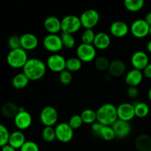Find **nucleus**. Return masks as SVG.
Wrapping results in <instances>:
<instances>
[{
    "label": "nucleus",
    "instance_id": "33",
    "mask_svg": "<svg viewBox=\"0 0 151 151\" xmlns=\"http://www.w3.org/2000/svg\"><path fill=\"white\" fill-rule=\"evenodd\" d=\"M110 61L105 56H100L94 60V66L99 71H106L109 69Z\"/></svg>",
    "mask_w": 151,
    "mask_h": 151
},
{
    "label": "nucleus",
    "instance_id": "19",
    "mask_svg": "<svg viewBox=\"0 0 151 151\" xmlns=\"http://www.w3.org/2000/svg\"><path fill=\"white\" fill-rule=\"evenodd\" d=\"M44 27L49 34H58L61 31V20L56 16H48L44 20Z\"/></svg>",
    "mask_w": 151,
    "mask_h": 151
},
{
    "label": "nucleus",
    "instance_id": "34",
    "mask_svg": "<svg viewBox=\"0 0 151 151\" xmlns=\"http://www.w3.org/2000/svg\"><path fill=\"white\" fill-rule=\"evenodd\" d=\"M96 33L92 29H86L81 34V41L83 44H93Z\"/></svg>",
    "mask_w": 151,
    "mask_h": 151
},
{
    "label": "nucleus",
    "instance_id": "5",
    "mask_svg": "<svg viewBox=\"0 0 151 151\" xmlns=\"http://www.w3.org/2000/svg\"><path fill=\"white\" fill-rule=\"evenodd\" d=\"M77 57L82 62L89 63L96 59L97 50L93 44H86L81 43L77 47Z\"/></svg>",
    "mask_w": 151,
    "mask_h": 151
},
{
    "label": "nucleus",
    "instance_id": "35",
    "mask_svg": "<svg viewBox=\"0 0 151 151\" xmlns=\"http://www.w3.org/2000/svg\"><path fill=\"white\" fill-rule=\"evenodd\" d=\"M10 132L7 127L2 124H0V147L8 144Z\"/></svg>",
    "mask_w": 151,
    "mask_h": 151
},
{
    "label": "nucleus",
    "instance_id": "29",
    "mask_svg": "<svg viewBox=\"0 0 151 151\" xmlns=\"http://www.w3.org/2000/svg\"><path fill=\"white\" fill-rule=\"evenodd\" d=\"M125 8L131 12H137L143 8L145 1L143 0H125L124 1Z\"/></svg>",
    "mask_w": 151,
    "mask_h": 151
},
{
    "label": "nucleus",
    "instance_id": "4",
    "mask_svg": "<svg viewBox=\"0 0 151 151\" xmlns=\"http://www.w3.org/2000/svg\"><path fill=\"white\" fill-rule=\"evenodd\" d=\"M81 27L82 24L80 17L75 15H67L61 19L62 32L73 35L81 29Z\"/></svg>",
    "mask_w": 151,
    "mask_h": 151
},
{
    "label": "nucleus",
    "instance_id": "10",
    "mask_svg": "<svg viewBox=\"0 0 151 151\" xmlns=\"http://www.w3.org/2000/svg\"><path fill=\"white\" fill-rule=\"evenodd\" d=\"M66 60L63 55L55 53L49 56L46 65L52 72L60 73L66 69Z\"/></svg>",
    "mask_w": 151,
    "mask_h": 151
},
{
    "label": "nucleus",
    "instance_id": "44",
    "mask_svg": "<svg viewBox=\"0 0 151 151\" xmlns=\"http://www.w3.org/2000/svg\"><path fill=\"white\" fill-rule=\"evenodd\" d=\"M144 19L150 27L151 26V12H149L148 13H147V15H146Z\"/></svg>",
    "mask_w": 151,
    "mask_h": 151
},
{
    "label": "nucleus",
    "instance_id": "20",
    "mask_svg": "<svg viewBox=\"0 0 151 151\" xmlns=\"http://www.w3.org/2000/svg\"><path fill=\"white\" fill-rule=\"evenodd\" d=\"M127 66L125 62L119 59H115L110 62L108 71L111 76L121 77L126 72Z\"/></svg>",
    "mask_w": 151,
    "mask_h": 151
},
{
    "label": "nucleus",
    "instance_id": "6",
    "mask_svg": "<svg viewBox=\"0 0 151 151\" xmlns=\"http://www.w3.org/2000/svg\"><path fill=\"white\" fill-rule=\"evenodd\" d=\"M58 113L52 106H45L40 113V120L45 127H53L58 122Z\"/></svg>",
    "mask_w": 151,
    "mask_h": 151
},
{
    "label": "nucleus",
    "instance_id": "24",
    "mask_svg": "<svg viewBox=\"0 0 151 151\" xmlns=\"http://www.w3.org/2000/svg\"><path fill=\"white\" fill-rule=\"evenodd\" d=\"M19 106L14 103L8 102L6 103L1 106V114L3 116L7 119H14L15 116L19 113Z\"/></svg>",
    "mask_w": 151,
    "mask_h": 151
},
{
    "label": "nucleus",
    "instance_id": "17",
    "mask_svg": "<svg viewBox=\"0 0 151 151\" xmlns=\"http://www.w3.org/2000/svg\"><path fill=\"white\" fill-rule=\"evenodd\" d=\"M21 48L25 51H31L37 48L38 45V39L32 33H24L20 36Z\"/></svg>",
    "mask_w": 151,
    "mask_h": 151
},
{
    "label": "nucleus",
    "instance_id": "46",
    "mask_svg": "<svg viewBox=\"0 0 151 151\" xmlns=\"http://www.w3.org/2000/svg\"><path fill=\"white\" fill-rule=\"evenodd\" d=\"M147 97H148V99L151 102V88L149 89L148 91V93H147Z\"/></svg>",
    "mask_w": 151,
    "mask_h": 151
},
{
    "label": "nucleus",
    "instance_id": "23",
    "mask_svg": "<svg viewBox=\"0 0 151 151\" xmlns=\"http://www.w3.org/2000/svg\"><path fill=\"white\" fill-rule=\"evenodd\" d=\"M26 142V138L24 134L21 131H16L12 132L9 137L8 144L15 149H19Z\"/></svg>",
    "mask_w": 151,
    "mask_h": 151
},
{
    "label": "nucleus",
    "instance_id": "38",
    "mask_svg": "<svg viewBox=\"0 0 151 151\" xmlns=\"http://www.w3.org/2000/svg\"><path fill=\"white\" fill-rule=\"evenodd\" d=\"M59 81L63 85H69L72 81V75L70 72L65 69L59 73Z\"/></svg>",
    "mask_w": 151,
    "mask_h": 151
},
{
    "label": "nucleus",
    "instance_id": "32",
    "mask_svg": "<svg viewBox=\"0 0 151 151\" xmlns=\"http://www.w3.org/2000/svg\"><path fill=\"white\" fill-rule=\"evenodd\" d=\"M42 138L47 142H52L56 139L55 130L53 127H44L42 131Z\"/></svg>",
    "mask_w": 151,
    "mask_h": 151
},
{
    "label": "nucleus",
    "instance_id": "3",
    "mask_svg": "<svg viewBox=\"0 0 151 151\" xmlns=\"http://www.w3.org/2000/svg\"><path fill=\"white\" fill-rule=\"evenodd\" d=\"M28 59L27 53L22 48L10 50L7 55V63L14 69L23 68Z\"/></svg>",
    "mask_w": 151,
    "mask_h": 151
},
{
    "label": "nucleus",
    "instance_id": "9",
    "mask_svg": "<svg viewBox=\"0 0 151 151\" xmlns=\"http://www.w3.org/2000/svg\"><path fill=\"white\" fill-rule=\"evenodd\" d=\"M56 134V139L62 143H68L74 137V130L68 122H60L55 128Z\"/></svg>",
    "mask_w": 151,
    "mask_h": 151
},
{
    "label": "nucleus",
    "instance_id": "37",
    "mask_svg": "<svg viewBox=\"0 0 151 151\" xmlns=\"http://www.w3.org/2000/svg\"><path fill=\"white\" fill-rule=\"evenodd\" d=\"M7 45H8V47L10 48V50L21 48L20 37L17 36L16 35L10 36L8 40H7Z\"/></svg>",
    "mask_w": 151,
    "mask_h": 151
},
{
    "label": "nucleus",
    "instance_id": "11",
    "mask_svg": "<svg viewBox=\"0 0 151 151\" xmlns=\"http://www.w3.org/2000/svg\"><path fill=\"white\" fill-rule=\"evenodd\" d=\"M130 31L135 38H144L149 35L150 25L145 21V19H137L131 24Z\"/></svg>",
    "mask_w": 151,
    "mask_h": 151
},
{
    "label": "nucleus",
    "instance_id": "47",
    "mask_svg": "<svg viewBox=\"0 0 151 151\" xmlns=\"http://www.w3.org/2000/svg\"><path fill=\"white\" fill-rule=\"evenodd\" d=\"M149 35L151 36V26L150 27V32H149Z\"/></svg>",
    "mask_w": 151,
    "mask_h": 151
},
{
    "label": "nucleus",
    "instance_id": "8",
    "mask_svg": "<svg viewBox=\"0 0 151 151\" xmlns=\"http://www.w3.org/2000/svg\"><path fill=\"white\" fill-rule=\"evenodd\" d=\"M43 46L45 50L54 54L63 48L61 38L58 34H48L46 35L43 40Z\"/></svg>",
    "mask_w": 151,
    "mask_h": 151
},
{
    "label": "nucleus",
    "instance_id": "26",
    "mask_svg": "<svg viewBox=\"0 0 151 151\" xmlns=\"http://www.w3.org/2000/svg\"><path fill=\"white\" fill-rule=\"evenodd\" d=\"M82 63L83 62L78 57L69 58L66 60V69L71 73L78 72L82 68Z\"/></svg>",
    "mask_w": 151,
    "mask_h": 151
},
{
    "label": "nucleus",
    "instance_id": "39",
    "mask_svg": "<svg viewBox=\"0 0 151 151\" xmlns=\"http://www.w3.org/2000/svg\"><path fill=\"white\" fill-rule=\"evenodd\" d=\"M20 151H39V147L33 141H26L20 148Z\"/></svg>",
    "mask_w": 151,
    "mask_h": 151
},
{
    "label": "nucleus",
    "instance_id": "42",
    "mask_svg": "<svg viewBox=\"0 0 151 151\" xmlns=\"http://www.w3.org/2000/svg\"><path fill=\"white\" fill-rule=\"evenodd\" d=\"M143 74H144V75L146 78L151 79V63H149V64L146 66L145 69L143 70Z\"/></svg>",
    "mask_w": 151,
    "mask_h": 151
},
{
    "label": "nucleus",
    "instance_id": "30",
    "mask_svg": "<svg viewBox=\"0 0 151 151\" xmlns=\"http://www.w3.org/2000/svg\"><path fill=\"white\" fill-rule=\"evenodd\" d=\"M62 43L64 48L68 49V50H72L75 47L76 44V41L72 34L66 33V32H62L60 35Z\"/></svg>",
    "mask_w": 151,
    "mask_h": 151
},
{
    "label": "nucleus",
    "instance_id": "45",
    "mask_svg": "<svg viewBox=\"0 0 151 151\" xmlns=\"http://www.w3.org/2000/svg\"><path fill=\"white\" fill-rule=\"evenodd\" d=\"M146 49H147V51L151 54V40L147 42V45H146Z\"/></svg>",
    "mask_w": 151,
    "mask_h": 151
},
{
    "label": "nucleus",
    "instance_id": "21",
    "mask_svg": "<svg viewBox=\"0 0 151 151\" xmlns=\"http://www.w3.org/2000/svg\"><path fill=\"white\" fill-rule=\"evenodd\" d=\"M111 43V39L110 35L106 32H100L96 34L93 45L96 50L97 49L100 50H104L110 46Z\"/></svg>",
    "mask_w": 151,
    "mask_h": 151
},
{
    "label": "nucleus",
    "instance_id": "18",
    "mask_svg": "<svg viewBox=\"0 0 151 151\" xmlns=\"http://www.w3.org/2000/svg\"><path fill=\"white\" fill-rule=\"evenodd\" d=\"M144 74L142 71L133 69L127 72L125 75V83L129 87H137L142 81Z\"/></svg>",
    "mask_w": 151,
    "mask_h": 151
},
{
    "label": "nucleus",
    "instance_id": "25",
    "mask_svg": "<svg viewBox=\"0 0 151 151\" xmlns=\"http://www.w3.org/2000/svg\"><path fill=\"white\" fill-rule=\"evenodd\" d=\"M29 81V80L28 79L27 77L23 72H21L13 77V80H12V85L16 89H23L25 87L27 86Z\"/></svg>",
    "mask_w": 151,
    "mask_h": 151
},
{
    "label": "nucleus",
    "instance_id": "31",
    "mask_svg": "<svg viewBox=\"0 0 151 151\" xmlns=\"http://www.w3.org/2000/svg\"><path fill=\"white\" fill-rule=\"evenodd\" d=\"M98 137L102 138L106 141H111L116 137L114 130L111 126H105L103 125L99 134Z\"/></svg>",
    "mask_w": 151,
    "mask_h": 151
},
{
    "label": "nucleus",
    "instance_id": "13",
    "mask_svg": "<svg viewBox=\"0 0 151 151\" xmlns=\"http://www.w3.org/2000/svg\"><path fill=\"white\" fill-rule=\"evenodd\" d=\"M116 137L119 139H125L131 134V125L129 122L117 119L113 125H111Z\"/></svg>",
    "mask_w": 151,
    "mask_h": 151
},
{
    "label": "nucleus",
    "instance_id": "1",
    "mask_svg": "<svg viewBox=\"0 0 151 151\" xmlns=\"http://www.w3.org/2000/svg\"><path fill=\"white\" fill-rule=\"evenodd\" d=\"M22 69V72L29 81H38L45 75L47 72V65L41 59L32 58L28 59Z\"/></svg>",
    "mask_w": 151,
    "mask_h": 151
},
{
    "label": "nucleus",
    "instance_id": "2",
    "mask_svg": "<svg viewBox=\"0 0 151 151\" xmlns=\"http://www.w3.org/2000/svg\"><path fill=\"white\" fill-rule=\"evenodd\" d=\"M97 121L105 126H111L118 119L117 109L111 103H105L96 111Z\"/></svg>",
    "mask_w": 151,
    "mask_h": 151
},
{
    "label": "nucleus",
    "instance_id": "41",
    "mask_svg": "<svg viewBox=\"0 0 151 151\" xmlns=\"http://www.w3.org/2000/svg\"><path fill=\"white\" fill-rule=\"evenodd\" d=\"M103 126V125H102V124H100V122H98L97 121V122H94V123H93L92 125H91V131H92V132L94 133L96 136H99V134H100Z\"/></svg>",
    "mask_w": 151,
    "mask_h": 151
},
{
    "label": "nucleus",
    "instance_id": "28",
    "mask_svg": "<svg viewBox=\"0 0 151 151\" xmlns=\"http://www.w3.org/2000/svg\"><path fill=\"white\" fill-rule=\"evenodd\" d=\"M81 116L83 123L91 124L97 122V112L92 109H87L83 111L81 114Z\"/></svg>",
    "mask_w": 151,
    "mask_h": 151
},
{
    "label": "nucleus",
    "instance_id": "22",
    "mask_svg": "<svg viewBox=\"0 0 151 151\" xmlns=\"http://www.w3.org/2000/svg\"><path fill=\"white\" fill-rule=\"evenodd\" d=\"M134 145L137 151H151V137L148 134H140L136 138Z\"/></svg>",
    "mask_w": 151,
    "mask_h": 151
},
{
    "label": "nucleus",
    "instance_id": "27",
    "mask_svg": "<svg viewBox=\"0 0 151 151\" xmlns=\"http://www.w3.org/2000/svg\"><path fill=\"white\" fill-rule=\"evenodd\" d=\"M135 116L139 118H145L150 113V108L147 103L139 102L134 105Z\"/></svg>",
    "mask_w": 151,
    "mask_h": 151
},
{
    "label": "nucleus",
    "instance_id": "15",
    "mask_svg": "<svg viewBox=\"0 0 151 151\" xmlns=\"http://www.w3.org/2000/svg\"><path fill=\"white\" fill-rule=\"evenodd\" d=\"M32 119L30 114L26 110L19 111L14 118V124L19 131H24L30 127Z\"/></svg>",
    "mask_w": 151,
    "mask_h": 151
},
{
    "label": "nucleus",
    "instance_id": "16",
    "mask_svg": "<svg viewBox=\"0 0 151 151\" xmlns=\"http://www.w3.org/2000/svg\"><path fill=\"white\" fill-rule=\"evenodd\" d=\"M110 32L111 35L115 38H123L130 30V27L126 22L123 21H116L114 22L110 26Z\"/></svg>",
    "mask_w": 151,
    "mask_h": 151
},
{
    "label": "nucleus",
    "instance_id": "7",
    "mask_svg": "<svg viewBox=\"0 0 151 151\" xmlns=\"http://www.w3.org/2000/svg\"><path fill=\"white\" fill-rule=\"evenodd\" d=\"M81 24L85 29H93L100 22V14L94 9H88L83 12L80 16Z\"/></svg>",
    "mask_w": 151,
    "mask_h": 151
},
{
    "label": "nucleus",
    "instance_id": "14",
    "mask_svg": "<svg viewBox=\"0 0 151 151\" xmlns=\"http://www.w3.org/2000/svg\"><path fill=\"white\" fill-rule=\"evenodd\" d=\"M131 65L134 69L142 71L150 63L147 53L143 51H137L132 55L131 59Z\"/></svg>",
    "mask_w": 151,
    "mask_h": 151
},
{
    "label": "nucleus",
    "instance_id": "36",
    "mask_svg": "<svg viewBox=\"0 0 151 151\" xmlns=\"http://www.w3.org/2000/svg\"><path fill=\"white\" fill-rule=\"evenodd\" d=\"M68 123H69V125H70V127L72 129L76 130L82 126L83 122L81 115L75 114L71 116Z\"/></svg>",
    "mask_w": 151,
    "mask_h": 151
},
{
    "label": "nucleus",
    "instance_id": "43",
    "mask_svg": "<svg viewBox=\"0 0 151 151\" xmlns=\"http://www.w3.org/2000/svg\"><path fill=\"white\" fill-rule=\"evenodd\" d=\"M1 151H16V149L10 146L9 144H7L1 147Z\"/></svg>",
    "mask_w": 151,
    "mask_h": 151
},
{
    "label": "nucleus",
    "instance_id": "40",
    "mask_svg": "<svg viewBox=\"0 0 151 151\" xmlns=\"http://www.w3.org/2000/svg\"><path fill=\"white\" fill-rule=\"evenodd\" d=\"M139 89L137 87H129L127 91L128 96L131 99H136L139 95Z\"/></svg>",
    "mask_w": 151,
    "mask_h": 151
},
{
    "label": "nucleus",
    "instance_id": "12",
    "mask_svg": "<svg viewBox=\"0 0 151 151\" xmlns=\"http://www.w3.org/2000/svg\"><path fill=\"white\" fill-rule=\"evenodd\" d=\"M118 119L130 122L135 117L134 105L129 103H123L116 107Z\"/></svg>",
    "mask_w": 151,
    "mask_h": 151
}]
</instances>
